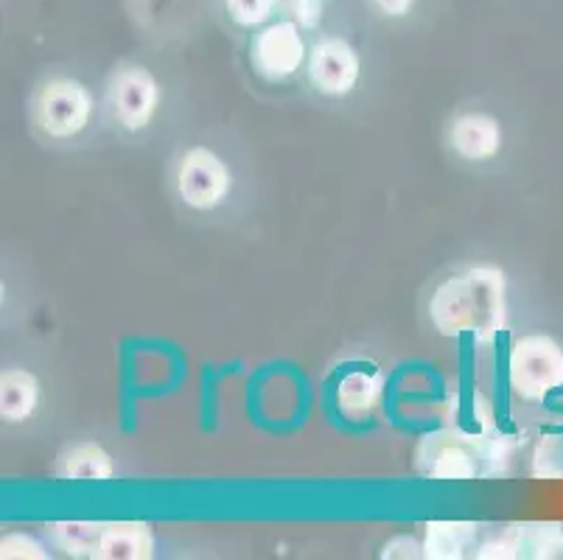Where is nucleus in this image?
<instances>
[{"mask_svg": "<svg viewBox=\"0 0 563 560\" xmlns=\"http://www.w3.org/2000/svg\"><path fill=\"white\" fill-rule=\"evenodd\" d=\"M233 191V172L208 146H191L177 166V194L191 210H217Z\"/></svg>", "mask_w": 563, "mask_h": 560, "instance_id": "nucleus-5", "label": "nucleus"}, {"mask_svg": "<svg viewBox=\"0 0 563 560\" xmlns=\"http://www.w3.org/2000/svg\"><path fill=\"white\" fill-rule=\"evenodd\" d=\"M34 118L48 138L70 141L85 132L93 118V92L79 79L56 76L40 87L37 101H34Z\"/></svg>", "mask_w": 563, "mask_h": 560, "instance_id": "nucleus-3", "label": "nucleus"}, {"mask_svg": "<svg viewBox=\"0 0 563 560\" xmlns=\"http://www.w3.org/2000/svg\"><path fill=\"white\" fill-rule=\"evenodd\" d=\"M115 474L112 457L99 443H79L59 460V476L74 482H107Z\"/></svg>", "mask_w": 563, "mask_h": 560, "instance_id": "nucleus-13", "label": "nucleus"}, {"mask_svg": "<svg viewBox=\"0 0 563 560\" xmlns=\"http://www.w3.org/2000/svg\"><path fill=\"white\" fill-rule=\"evenodd\" d=\"M479 524L471 521H432L423 530V558L429 560H460L465 549L477 541Z\"/></svg>", "mask_w": 563, "mask_h": 560, "instance_id": "nucleus-12", "label": "nucleus"}, {"mask_svg": "<svg viewBox=\"0 0 563 560\" xmlns=\"http://www.w3.org/2000/svg\"><path fill=\"white\" fill-rule=\"evenodd\" d=\"M367 3H371L373 12L382 14V18L401 20V18H407L409 12H412L418 0H367Z\"/></svg>", "mask_w": 563, "mask_h": 560, "instance_id": "nucleus-20", "label": "nucleus"}, {"mask_svg": "<svg viewBox=\"0 0 563 560\" xmlns=\"http://www.w3.org/2000/svg\"><path fill=\"white\" fill-rule=\"evenodd\" d=\"M224 14L239 29H261L280 9V0H222Z\"/></svg>", "mask_w": 563, "mask_h": 560, "instance_id": "nucleus-16", "label": "nucleus"}, {"mask_svg": "<svg viewBox=\"0 0 563 560\" xmlns=\"http://www.w3.org/2000/svg\"><path fill=\"white\" fill-rule=\"evenodd\" d=\"M280 9L303 31H314L325 18V0H280Z\"/></svg>", "mask_w": 563, "mask_h": 560, "instance_id": "nucleus-18", "label": "nucleus"}, {"mask_svg": "<svg viewBox=\"0 0 563 560\" xmlns=\"http://www.w3.org/2000/svg\"><path fill=\"white\" fill-rule=\"evenodd\" d=\"M309 81L317 92L342 99L360 85L362 56L345 37H320L309 48Z\"/></svg>", "mask_w": 563, "mask_h": 560, "instance_id": "nucleus-6", "label": "nucleus"}, {"mask_svg": "<svg viewBox=\"0 0 563 560\" xmlns=\"http://www.w3.org/2000/svg\"><path fill=\"white\" fill-rule=\"evenodd\" d=\"M449 143L468 163L494 161L501 152V123L490 112H463L454 118Z\"/></svg>", "mask_w": 563, "mask_h": 560, "instance_id": "nucleus-8", "label": "nucleus"}, {"mask_svg": "<svg viewBox=\"0 0 563 560\" xmlns=\"http://www.w3.org/2000/svg\"><path fill=\"white\" fill-rule=\"evenodd\" d=\"M427 474L432 480H474L479 474L477 462L471 457V451H465L457 443H443L432 451V460H429Z\"/></svg>", "mask_w": 563, "mask_h": 560, "instance_id": "nucleus-15", "label": "nucleus"}, {"mask_svg": "<svg viewBox=\"0 0 563 560\" xmlns=\"http://www.w3.org/2000/svg\"><path fill=\"white\" fill-rule=\"evenodd\" d=\"M40 407V382L29 370H7L0 376V418L7 424H23Z\"/></svg>", "mask_w": 563, "mask_h": 560, "instance_id": "nucleus-11", "label": "nucleus"}, {"mask_svg": "<svg viewBox=\"0 0 563 560\" xmlns=\"http://www.w3.org/2000/svg\"><path fill=\"white\" fill-rule=\"evenodd\" d=\"M99 560H150L155 558V532L143 521L104 524L99 547Z\"/></svg>", "mask_w": 563, "mask_h": 560, "instance_id": "nucleus-9", "label": "nucleus"}, {"mask_svg": "<svg viewBox=\"0 0 563 560\" xmlns=\"http://www.w3.org/2000/svg\"><path fill=\"white\" fill-rule=\"evenodd\" d=\"M505 272L499 266H471L460 275L446 277L429 300V320L443 337H463L471 333L488 339L508 320L505 303Z\"/></svg>", "mask_w": 563, "mask_h": 560, "instance_id": "nucleus-1", "label": "nucleus"}, {"mask_svg": "<svg viewBox=\"0 0 563 560\" xmlns=\"http://www.w3.org/2000/svg\"><path fill=\"white\" fill-rule=\"evenodd\" d=\"M0 558L3 560H45L48 549L37 541L34 536L25 532H7L0 538Z\"/></svg>", "mask_w": 563, "mask_h": 560, "instance_id": "nucleus-17", "label": "nucleus"}, {"mask_svg": "<svg viewBox=\"0 0 563 560\" xmlns=\"http://www.w3.org/2000/svg\"><path fill=\"white\" fill-rule=\"evenodd\" d=\"M508 382L519 398L544 400L563 387V345L547 333L521 337L508 356Z\"/></svg>", "mask_w": 563, "mask_h": 560, "instance_id": "nucleus-2", "label": "nucleus"}, {"mask_svg": "<svg viewBox=\"0 0 563 560\" xmlns=\"http://www.w3.org/2000/svg\"><path fill=\"white\" fill-rule=\"evenodd\" d=\"M384 393V373L353 370L336 384V409L347 420H365L376 413Z\"/></svg>", "mask_w": 563, "mask_h": 560, "instance_id": "nucleus-10", "label": "nucleus"}, {"mask_svg": "<svg viewBox=\"0 0 563 560\" xmlns=\"http://www.w3.org/2000/svg\"><path fill=\"white\" fill-rule=\"evenodd\" d=\"M101 530H104V524L93 521H56L48 527L56 547L74 558H96Z\"/></svg>", "mask_w": 563, "mask_h": 560, "instance_id": "nucleus-14", "label": "nucleus"}, {"mask_svg": "<svg viewBox=\"0 0 563 560\" xmlns=\"http://www.w3.org/2000/svg\"><path fill=\"white\" fill-rule=\"evenodd\" d=\"M161 81L143 65H130L112 81V112H115L118 123L130 132L146 130L155 121L157 110H161Z\"/></svg>", "mask_w": 563, "mask_h": 560, "instance_id": "nucleus-7", "label": "nucleus"}, {"mask_svg": "<svg viewBox=\"0 0 563 560\" xmlns=\"http://www.w3.org/2000/svg\"><path fill=\"white\" fill-rule=\"evenodd\" d=\"M382 558H423V541L412 536H396L384 543Z\"/></svg>", "mask_w": 563, "mask_h": 560, "instance_id": "nucleus-19", "label": "nucleus"}, {"mask_svg": "<svg viewBox=\"0 0 563 560\" xmlns=\"http://www.w3.org/2000/svg\"><path fill=\"white\" fill-rule=\"evenodd\" d=\"M250 62L255 74L266 81H286L309 62V45L303 29L291 18L269 20L255 29L250 43Z\"/></svg>", "mask_w": 563, "mask_h": 560, "instance_id": "nucleus-4", "label": "nucleus"}]
</instances>
